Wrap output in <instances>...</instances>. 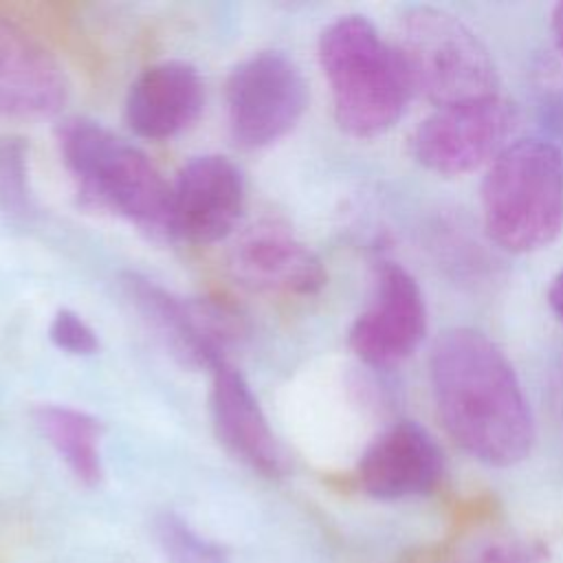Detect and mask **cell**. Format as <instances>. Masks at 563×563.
Masks as SVG:
<instances>
[{
	"mask_svg": "<svg viewBox=\"0 0 563 563\" xmlns=\"http://www.w3.org/2000/svg\"><path fill=\"white\" fill-rule=\"evenodd\" d=\"M33 420L81 484L101 482V422L95 416L66 405H40L33 409Z\"/></svg>",
	"mask_w": 563,
	"mask_h": 563,
	"instance_id": "obj_16",
	"label": "cell"
},
{
	"mask_svg": "<svg viewBox=\"0 0 563 563\" xmlns=\"http://www.w3.org/2000/svg\"><path fill=\"white\" fill-rule=\"evenodd\" d=\"M427 332V308L418 282L396 262H380L374 295L354 319L347 343L372 367H394L409 358Z\"/></svg>",
	"mask_w": 563,
	"mask_h": 563,
	"instance_id": "obj_9",
	"label": "cell"
},
{
	"mask_svg": "<svg viewBox=\"0 0 563 563\" xmlns=\"http://www.w3.org/2000/svg\"><path fill=\"white\" fill-rule=\"evenodd\" d=\"M121 292L150 334L180 365L213 372L227 363V352L240 332L227 308L174 295L158 282L132 271L121 277Z\"/></svg>",
	"mask_w": 563,
	"mask_h": 563,
	"instance_id": "obj_6",
	"label": "cell"
},
{
	"mask_svg": "<svg viewBox=\"0 0 563 563\" xmlns=\"http://www.w3.org/2000/svg\"><path fill=\"white\" fill-rule=\"evenodd\" d=\"M515 125V106L499 95L438 108L411 132L409 152L433 174L462 176L493 163L508 145Z\"/></svg>",
	"mask_w": 563,
	"mask_h": 563,
	"instance_id": "obj_8",
	"label": "cell"
},
{
	"mask_svg": "<svg viewBox=\"0 0 563 563\" xmlns=\"http://www.w3.org/2000/svg\"><path fill=\"white\" fill-rule=\"evenodd\" d=\"M442 471L444 457L433 435L413 420H400L365 449L358 482L376 499H405L433 490Z\"/></svg>",
	"mask_w": 563,
	"mask_h": 563,
	"instance_id": "obj_12",
	"label": "cell"
},
{
	"mask_svg": "<svg viewBox=\"0 0 563 563\" xmlns=\"http://www.w3.org/2000/svg\"><path fill=\"white\" fill-rule=\"evenodd\" d=\"M548 303L552 312L559 317V321L563 323V271L552 279L548 288Z\"/></svg>",
	"mask_w": 563,
	"mask_h": 563,
	"instance_id": "obj_21",
	"label": "cell"
},
{
	"mask_svg": "<svg viewBox=\"0 0 563 563\" xmlns=\"http://www.w3.org/2000/svg\"><path fill=\"white\" fill-rule=\"evenodd\" d=\"M394 46L411 92L438 108L497 95V68L482 40L453 13L413 7L398 24Z\"/></svg>",
	"mask_w": 563,
	"mask_h": 563,
	"instance_id": "obj_5",
	"label": "cell"
},
{
	"mask_svg": "<svg viewBox=\"0 0 563 563\" xmlns=\"http://www.w3.org/2000/svg\"><path fill=\"white\" fill-rule=\"evenodd\" d=\"M224 97L233 139L244 147H264L297 125L308 106V86L288 55L262 51L231 70Z\"/></svg>",
	"mask_w": 563,
	"mask_h": 563,
	"instance_id": "obj_7",
	"label": "cell"
},
{
	"mask_svg": "<svg viewBox=\"0 0 563 563\" xmlns=\"http://www.w3.org/2000/svg\"><path fill=\"white\" fill-rule=\"evenodd\" d=\"M66 77L22 26L0 15V119H44L62 110Z\"/></svg>",
	"mask_w": 563,
	"mask_h": 563,
	"instance_id": "obj_13",
	"label": "cell"
},
{
	"mask_svg": "<svg viewBox=\"0 0 563 563\" xmlns=\"http://www.w3.org/2000/svg\"><path fill=\"white\" fill-rule=\"evenodd\" d=\"M319 64L339 128L358 139L389 130L413 95L394 42L363 15H343L323 29Z\"/></svg>",
	"mask_w": 563,
	"mask_h": 563,
	"instance_id": "obj_2",
	"label": "cell"
},
{
	"mask_svg": "<svg viewBox=\"0 0 563 563\" xmlns=\"http://www.w3.org/2000/svg\"><path fill=\"white\" fill-rule=\"evenodd\" d=\"M205 103L200 73L180 59L158 62L130 84L123 117L136 136L163 141L187 130Z\"/></svg>",
	"mask_w": 563,
	"mask_h": 563,
	"instance_id": "obj_15",
	"label": "cell"
},
{
	"mask_svg": "<svg viewBox=\"0 0 563 563\" xmlns=\"http://www.w3.org/2000/svg\"><path fill=\"white\" fill-rule=\"evenodd\" d=\"M488 238L510 253L552 244L563 229V156L541 139L508 143L482 180Z\"/></svg>",
	"mask_w": 563,
	"mask_h": 563,
	"instance_id": "obj_4",
	"label": "cell"
},
{
	"mask_svg": "<svg viewBox=\"0 0 563 563\" xmlns=\"http://www.w3.org/2000/svg\"><path fill=\"white\" fill-rule=\"evenodd\" d=\"M0 209L18 216L31 209L26 150L20 139H0Z\"/></svg>",
	"mask_w": 563,
	"mask_h": 563,
	"instance_id": "obj_18",
	"label": "cell"
},
{
	"mask_svg": "<svg viewBox=\"0 0 563 563\" xmlns=\"http://www.w3.org/2000/svg\"><path fill=\"white\" fill-rule=\"evenodd\" d=\"M552 400H554V411L559 416V422L563 427V358L559 363V367L554 369V378H552Z\"/></svg>",
	"mask_w": 563,
	"mask_h": 563,
	"instance_id": "obj_22",
	"label": "cell"
},
{
	"mask_svg": "<svg viewBox=\"0 0 563 563\" xmlns=\"http://www.w3.org/2000/svg\"><path fill=\"white\" fill-rule=\"evenodd\" d=\"M460 563H532V561L512 545L490 543V545L477 548L473 554H468Z\"/></svg>",
	"mask_w": 563,
	"mask_h": 563,
	"instance_id": "obj_20",
	"label": "cell"
},
{
	"mask_svg": "<svg viewBox=\"0 0 563 563\" xmlns=\"http://www.w3.org/2000/svg\"><path fill=\"white\" fill-rule=\"evenodd\" d=\"M211 420L224 449L264 477H282L288 460L244 376L229 363L213 369Z\"/></svg>",
	"mask_w": 563,
	"mask_h": 563,
	"instance_id": "obj_14",
	"label": "cell"
},
{
	"mask_svg": "<svg viewBox=\"0 0 563 563\" xmlns=\"http://www.w3.org/2000/svg\"><path fill=\"white\" fill-rule=\"evenodd\" d=\"M154 532L169 563H229V550L222 543L202 537L172 512L158 517Z\"/></svg>",
	"mask_w": 563,
	"mask_h": 563,
	"instance_id": "obj_17",
	"label": "cell"
},
{
	"mask_svg": "<svg viewBox=\"0 0 563 563\" xmlns=\"http://www.w3.org/2000/svg\"><path fill=\"white\" fill-rule=\"evenodd\" d=\"M48 339L57 350L75 356H90L99 350V339L95 330L73 310H57L51 325Z\"/></svg>",
	"mask_w": 563,
	"mask_h": 563,
	"instance_id": "obj_19",
	"label": "cell"
},
{
	"mask_svg": "<svg viewBox=\"0 0 563 563\" xmlns=\"http://www.w3.org/2000/svg\"><path fill=\"white\" fill-rule=\"evenodd\" d=\"M229 271L251 290L282 295H314L328 279L317 253L275 220L257 222L235 240Z\"/></svg>",
	"mask_w": 563,
	"mask_h": 563,
	"instance_id": "obj_11",
	"label": "cell"
},
{
	"mask_svg": "<svg viewBox=\"0 0 563 563\" xmlns=\"http://www.w3.org/2000/svg\"><path fill=\"white\" fill-rule=\"evenodd\" d=\"M431 391L446 433L477 462L512 466L534 444V420L506 354L479 330H444L429 356Z\"/></svg>",
	"mask_w": 563,
	"mask_h": 563,
	"instance_id": "obj_1",
	"label": "cell"
},
{
	"mask_svg": "<svg viewBox=\"0 0 563 563\" xmlns=\"http://www.w3.org/2000/svg\"><path fill=\"white\" fill-rule=\"evenodd\" d=\"M550 29H552V37L556 48L563 53V2H559L552 11V20H550Z\"/></svg>",
	"mask_w": 563,
	"mask_h": 563,
	"instance_id": "obj_23",
	"label": "cell"
},
{
	"mask_svg": "<svg viewBox=\"0 0 563 563\" xmlns=\"http://www.w3.org/2000/svg\"><path fill=\"white\" fill-rule=\"evenodd\" d=\"M244 209L240 167L220 154L191 158L169 191V238L191 244L224 240Z\"/></svg>",
	"mask_w": 563,
	"mask_h": 563,
	"instance_id": "obj_10",
	"label": "cell"
},
{
	"mask_svg": "<svg viewBox=\"0 0 563 563\" xmlns=\"http://www.w3.org/2000/svg\"><path fill=\"white\" fill-rule=\"evenodd\" d=\"M57 145L86 205L169 238L172 187L143 150L84 117L66 119L57 128Z\"/></svg>",
	"mask_w": 563,
	"mask_h": 563,
	"instance_id": "obj_3",
	"label": "cell"
},
{
	"mask_svg": "<svg viewBox=\"0 0 563 563\" xmlns=\"http://www.w3.org/2000/svg\"><path fill=\"white\" fill-rule=\"evenodd\" d=\"M400 563H442V561L438 556H431V554H413V556L402 559Z\"/></svg>",
	"mask_w": 563,
	"mask_h": 563,
	"instance_id": "obj_24",
	"label": "cell"
}]
</instances>
